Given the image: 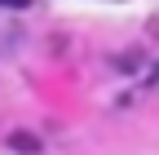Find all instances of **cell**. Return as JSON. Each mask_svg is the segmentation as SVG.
Returning a JSON list of instances; mask_svg holds the SVG:
<instances>
[]
</instances>
